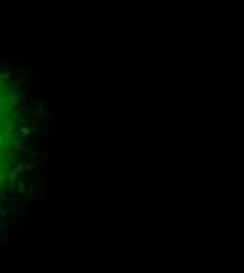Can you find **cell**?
<instances>
[{
  "label": "cell",
  "mask_w": 244,
  "mask_h": 273,
  "mask_svg": "<svg viewBox=\"0 0 244 273\" xmlns=\"http://www.w3.org/2000/svg\"><path fill=\"white\" fill-rule=\"evenodd\" d=\"M17 126L19 118L13 105V92L0 80V189L8 179V170L17 160Z\"/></svg>",
  "instance_id": "6da1fadb"
}]
</instances>
